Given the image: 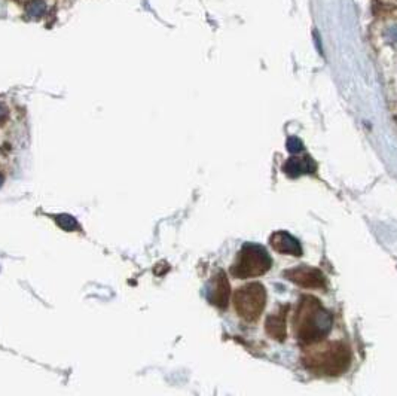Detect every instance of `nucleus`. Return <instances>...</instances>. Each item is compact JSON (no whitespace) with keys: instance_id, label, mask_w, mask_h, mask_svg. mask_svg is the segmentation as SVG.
Returning a JSON list of instances; mask_svg holds the SVG:
<instances>
[{"instance_id":"10","label":"nucleus","mask_w":397,"mask_h":396,"mask_svg":"<svg viewBox=\"0 0 397 396\" xmlns=\"http://www.w3.org/2000/svg\"><path fill=\"white\" fill-rule=\"evenodd\" d=\"M314 170L312 163L310 161V158L300 160V158H293L290 160L286 166H284V171L293 177L299 176L300 173H311Z\"/></svg>"},{"instance_id":"8","label":"nucleus","mask_w":397,"mask_h":396,"mask_svg":"<svg viewBox=\"0 0 397 396\" xmlns=\"http://www.w3.org/2000/svg\"><path fill=\"white\" fill-rule=\"evenodd\" d=\"M287 311H288V307L284 305L283 308H280L278 311L270 314L268 319H266L265 329L274 339L284 341V338L287 337V325H286Z\"/></svg>"},{"instance_id":"9","label":"nucleus","mask_w":397,"mask_h":396,"mask_svg":"<svg viewBox=\"0 0 397 396\" xmlns=\"http://www.w3.org/2000/svg\"><path fill=\"white\" fill-rule=\"evenodd\" d=\"M229 295H230V287H229V282L225 273H219L214 279V290L212 295V301L213 304H216L220 308H225L229 301Z\"/></svg>"},{"instance_id":"5","label":"nucleus","mask_w":397,"mask_h":396,"mask_svg":"<svg viewBox=\"0 0 397 396\" xmlns=\"http://www.w3.org/2000/svg\"><path fill=\"white\" fill-rule=\"evenodd\" d=\"M234 305L238 316L247 322L259 319L266 305V290L260 283H248L234 293Z\"/></svg>"},{"instance_id":"4","label":"nucleus","mask_w":397,"mask_h":396,"mask_svg":"<svg viewBox=\"0 0 397 396\" xmlns=\"http://www.w3.org/2000/svg\"><path fill=\"white\" fill-rule=\"evenodd\" d=\"M271 268V258L266 250L256 244H246L232 265V276L238 279H250L265 274Z\"/></svg>"},{"instance_id":"6","label":"nucleus","mask_w":397,"mask_h":396,"mask_svg":"<svg viewBox=\"0 0 397 396\" xmlns=\"http://www.w3.org/2000/svg\"><path fill=\"white\" fill-rule=\"evenodd\" d=\"M284 276L290 282L296 283L298 286L308 287V289H323L326 286V279L323 273L312 267L299 265L296 268L284 271Z\"/></svg>"},{"instance_id":"2","label":"nucleus","mask_w":397,"mask_h":396,"mask_svg":"<svg viewBox=\"0 0 397 396\" xmlns=\"http://www.w3.org/2000/svg\"><path fill=\"white\" fill-rule=\"evenodd\" d=\"M332 314L314 296H304L294 316L296 337L304 344H316L332 328Z\"/></svg>"},{"instance_id":"12","label":"nucleus","mask_w":397,"mask_h":396,"mask_svg":"<svg viewBox=\"0 0 397 396\" xmlns=\"http://www.w3.org/2000/svg\"><path fill=\"white\" fill-rule=\"evenodd\" d=\"M300 148H302V143L299 140H296V139L288 140V151L290 152H298V151H300Z\"/></svg>"},{"instance_id":"7","label":"nucleus","mask_w":397,"mask_h":396,"mask_svg":"<svg viewBox=\"0 0 397 396\" xmlns=\"http://www.w3.org/2000/svg\"><path fill=\"white\" fill-rule=\"evenodd\" d=\"M270 243L274 250L284 253V255H293V256H300L302 255V247L299 241L290 235L288 232L284 231H277L271 235Z\"/></svg>"},{"instance_id":"1","label":"nucleus","mask_w":397,"mask_h":396,"mask_svg":"<svg viewBox=\"0 0 397 396\" xmlns=\"http://www.w3.org/2000/svg\"><path fill=\"white\" fill-rule=\"evenodd\" d=\"M28 131L22 108L0 96V185L15 170L27 146Z\"/></svg>"},{"instance_id":"3","label":"nucleus","mask_w":397,"mask_h":396,"mask_svg":"<svg viewBox=\"0 0 397 396\" xmlns=\"http://www.w3.org/2000/svg\"><path fill=\"white\" fill-rule=\"evenodd\" d=\"M350 348L342 342H328L314 347L304 356L305 366L322 375H340L350 366Z\"/></svg>"},{"instance_id":"11","label":"nucleus","mask_w":397,"mask_h":396,"mask_svg":"<svg viewBox=\"0 0 397 396\" xmlns=\"http://www.w3.org/2000/svg\"><path fill=\"white\" fill-rule=\"evenodd\" d=\"M46 9V5L42 0H34L27 5V14L32 17H40Z\"/></svg>"}]
</instances>
